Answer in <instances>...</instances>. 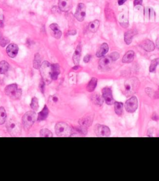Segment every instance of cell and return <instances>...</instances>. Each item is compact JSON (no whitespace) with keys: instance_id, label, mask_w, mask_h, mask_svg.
I'll return each instance as SVG.
<instances>
[{"instance_id":"bcb514c9","label":"cell","mask_w":159,"mask_h":181,"mask_svg":"<svg viewBox=\"0 0 159 181\" xmlns=\"http://www.w3.org/2000/svg\"><path fill=\"white\" fill-rule=\"evenodd\" d=\"M156 45H157V48L159 49V37L157 38V39L156 41Z\"/></svg>"},{"instance_id":"8992f818","label":"cell","mask_w":159,"mask_h":181,"mask_svg":"<svg viewBox=\"0 0 159 181\" xmlns=\"http://www.w3.org/2000/svg\"><path fill=\"white\" fill-rule=\"evenodd\" d=\"M4 92L6 95L13 99H19L22 95V90L17 88L16 84H11L7 86Z\"/></svg>"},{"instance_id":"4fadbf2b","label":"cell","mask_w":159,"mask_h":181,"mask_svg":"<svg viewBox=\"0 0 159 181\" xmlns=\"http://www.w3.org/2000/svg\"><path fill=\"white\" fill-rule=\"evenodd\" d=\"M18 49L19 48L17 45L11 43V44H10L7 47L6 52L9 56L11 58H14L17 56V53H18Z\"/></svg>"},{"instance_id":"8d00e7d4","label":"cell","mask_w":159,"mask_h":181,"mask_svg":"<svg viewBox=\"0 0 159 181\" xmlns=\"http://www.w3.org/2000/svg\"><path fill=\"white\" fill-rule=\"evenodd\" d=\"M110 57L112 59V61H116L119 58V54L118 52H113L110 55Z\"/></svg>"},{"instance_id":"83f0119b","label":"cell","mask_w":159,"mask_h":181,"mask_svg":"<svg viewBox=\"0 0 159 181\" xmlns=\"http://www.w3.org/2000/svg\"><path fill=\"white\" fill-rule=\"evenodd\" d=\"M123 104L120 102H114V111L118 115H121L122 113Z\"/></svg>"},{"instance_id":"cb8c5ba5","label":"cell","mask_w":159,"mask_h":181,"mask_svg":"<svg viewBox=\"0 0 159 181\" xmlns=\"http://www.w3.org/2000/svg\"><path fill=\"white\" fill-rule=\"evenodd\" d=\"M60 73V66L58 64H52V80H56L58 78V76Z\"/></svg>"},{"instance_id":"8fae6325","label":"cell","mask_w":159,"mask_h":181,"mask_svg":"<svg viewBox=\"0 0 159 181\" xmlns=\"http://www.w3.org/2000/svg\"><path fill=\"white\" fill-rule=\"evenodd\" d=\"M102 94L103 98L105 101L106 103L108 105H112L114 101L112 95L111 89L108 87H106L103 89Z\"/></svg>"},{"instance_id":"e575fe53","label":"cell","mask_w":159,"mask_h":181,"mask_svg":"<svg viewBox=\"0 0 159 181\" xmlns=\"http://www.w3.org/2000/svg\"><path fill=\"white\" fill-rule=\"evenodd\" d=\"M106 13V18H108V20H114V14L112 10L110 9H106L105 11Z\"/></svg>"},{"instance_id":"7c38bea8","label":"cell","mask_w":159,"mask_h":181,"mask_svg":"<svg viewBox=\"0 0 159 181\" xmlns=\"http://www.w3.org/2000/svg\"><path fill=\"white\" fill-rule=\"evenodd\" d=\"M73 6L72 0H59L58 8L62 11L67 12L71 10Z\"/></svg>"},{"instance_id":"e0dca14e","label":"cell","mask_w":159,"mask_h":181,"mask_svg":"<svg viewBox=\"0 0 159 181\" xmlns=\"http://www.w3.org/2000/svg\"><path fill=\"white\" fill-rule=\"evenodd\" d=\"M137 33L135 30H130L126 31L124 34V41L128 45H130L132 42V38Z\"/></svg>"},{"instance_id":"277c9868","label":"cell","mask_w":159,"mask_h":181,"mask_svg":"<svg viewBox=\"0 0 159 181\" xmlns=\"http://www.w3.org/2000/svg\"><path fill=\"white\" fill-rule=\"evenodd\" d=\"M37 119V114L34 111H28L23 116L22 119V123L23 127L26 130L31 129L34 123Z\"/></svg>"},{"instance_id":"d4e9b609","label":"cell","mask_w":159,"mask_h":181,"mask_svg":"<svg viewBox=\"0 0 159 181\" xmlns=\"http://www.w3.org/2000/svg\"><path fill=\"white\" fill-rule=\"evenodd\" d=\"M119 23L121 24V26L122 27L124 28H127L129 27V22H128V20L127 16L125 14H121L120 16H119Z\"/></svg>"},{"instance_id":"7a4b0ae2","label":"cell","mask_w":159,"mask_h":181,"mask_svg":"<svg viewBox=\"0 0 159 181\" xmlns=\"http://www.w3.org/2000/svg\"><path fill=\"white\" fill-rule=\"evenodd\" d=\"M8 131L12 136H18L21 133V127L20 124L14 118H10L6 123Z\"/></svg>"},{"instance_id":"ffe728a7","label":"cell","mask_w":159,"mask_h":181,"mask_svg":"<svg viewBox=\"0 0 159 181\" xmlns=\"http://www.w3.org/2000/svg\"><path fill=\"white\" fill-rule=\"evenodd\" d=\"M81 54H82V48L80 45H78L76 47L73 56V61L75 66L79 64L80 59V57H81Z\"/></svg>"},{"instance_id":"d6986e66","label":"cell","mask_w":159,"mask_h":181,"mask_svg":"<svg viewBox=\"0 0 159 181\" xmlns=\"http://www.w3.org/2000/svg\"><path fill=\"white\" fill-rule=\"evenodd\" d=\"M144 15L145 18L150 21L154 20L155 18V13L151 7H146L145 8Z\"/></svg>"},{"instance_id":"6da1fadb","label":"cell","mask_w":159,"mask_h":181,"mask_svg":"<svg viewBox=\"0 0 159 181\" xmlns=\"http://www.w3.org/2000/svg\"><path fill=\"white\" fill-rule=\"evenodd\" d=\"M40 71L42 80L45 83H50L52 80V64L48 61H44L40 65Z\"/></svg>"},{"instance_id":"603a6c76","label":"cell","mask_w":159,"mask_h":181,"mask_svg":"<svg viewBox=\"0 0 159 181\" xmlns=\"http://www.w3.org/2000/svg\"><path fill=\"white\" fill-rule=\"evenodd\" d=\"M100 27V21L98 20H94L91 22L88 26V30L92 33H96L98 31Z\"/></svg>"},{"instance_id":"ba28073f","label":"cell","mask_w":159,"mask_h":181,"mask_svg":"<svg viewBox=\"0 0 159 181\" xmlns=\"http://www.w3.org/2000/svg\"><path fill=\"white\" fill-rule=\"evenodd\" d=\"M138 107V101L136 96H132L128 99L125 104V108L129 113H134Z\"/></svg>"},{"instance_id":"2e32d148","label":"cell","mask_w":159,"mask_h":181,"mask_svg":"<svg viewBox=\"0 0 159 181\" xmlns=\"http://www.w3.org/2000/svg\"><path fill=\"white\" fill-rule=\"evenodd\" d=\"M141 47L147 52H151L155 49V45L154 42L150 39H146L141 43Z\"/></svg>"},{"instance_id":"484cf974","label":"cell","mask_w":159,"mask_h":181,"mask_svg":"<svg viewBox=\"0 0 159 181\" xmlns=\"http://www.w3.org/2000/svg\"><path fill=\"white\" fill-rule=\"evenodd\" d=\"M41 65V57L39 54L37 53L34 56V59L33 61V67L36 70H39Z\"/></svg>"},{"instance_id":"d590c367","label":"cell","mask_w":159,"mask_h":181,"mask_svg":"<svg viewBox=\"0 0 159 181\" xmlns=\"http://www.w3.org/2000/svg\"><path fill=\"white\" fill-rule=\"evenodd\" d=\"M9 42H10V40L8 39V38L0 36V45L2 47H4L5 46H6L8 44H9Z\"/></svg>"},{"instance_id":"3957f363","label":"cell","mask_w":159,"mask_h":181,"mask_svg":"<svg viewBox=\"0 0 159 181\" xmlns=\"http://www.w3.org/2000/svg\"><path fill=\"white\" fill-rule=\"evenodd\" d=\"M139 84L138 79L136 77H132L126 80L124 83V93L126 95L129 96L135 93L139 88Z\"/></svg>"},{"instance_id":"7bdbcfd3","label":"cell","mask_w":159,"mask_h":181,"mask_svg":"<svg viewBox=\"0 0 159 181\" xmlns=\"http://www.w3.org/2000/svg\"><path fill=\"white\" fill-rule=\"evenodd\" d=\"M154 98L155 99H159V88H158V89L156 92H154Z\"/></svg>"},{"instance_id":"44dd1931","label":"cell","mask_w":159,"mask_h":181,"mask_svg":"<svg viewBox=\"0 0 159 181\" xmlns=\"http://www.w3.org/2000/svg\"><path fill=\"white\" fill-rule=\"evenodd\" d=\"M134 58V52L133 51H129L122 58V63H130L133 61Z\"/></svg>"},{"instance_id":"52a82bcc","label":"cell","mask_w":159,"mask_h":181,"mask_svg":"<svg viewBox=\"0 0 159 181\" xmlns=\"http://www.w3.org/2000/svg\"><path fill=\"white\" fill-rule=\"evenodd\" d=\"M94 129L95 134L98 137H108L111 134L110 128L106 126L97 124Z\"/></svg>"},{"instance_id":"7dc6e473","label":"cell","mask_w":159,"mask_h":181,"mask_svg":"<svg viewBox=\"0 0 159 181\" xmlns=\"http://www.w3.org/2000/svg\"><path fill=\"white\" fill-rule=\"evenodd\" d=\"M78 67H78V65H77V66H75V67H73V70H78Z\"/></svg>"},{"instance_id":"4dcf8cb0","label":"cell","mask_w":159,"mask_h":181,"mask_svg":"<svg viewBox=\"0 0 159 181\" xmlns=\"http://www.w3.org/2000/svg\"><path fill=\"white\" fill-rule=\"evenodd\" d=\"M40 136L44 137H51L53 136L52 133L47 129H42L40 131Z\"/></svg>"},{"instance_id":"60d3db41","label":"cell","mask_w":159,"mask_h":181,"mask_svg":"<svg viewBox=\"0 0 159 181\" xmlns=\"http://www.w3.org/2000/svg\"><path fill=\"white\" fill-rule=\"evenodd\" d=\"M142 0H134V6L140 5H142Z\"/></svg>"},{"instance_id":"1f68e13d","label":"cell","mask_w":159,"mask_h":181,"mask_svg":"<svg viewBox=\"0 0 159 181\" xmlns=\"http://www.w3.org/2000/svg\"><path fill=\"white\" fill-rule=\"evenodd\" d=\"M31 107L34 111H38L39 109V102L37 98L34 97L31 103Z\"/></svg>"},{"instance_id":"d6a6232c","label":"cell","mask_w":159,"mask_h":181,"mask_svg":"<svg viewBox=\"0 0 159 181\" xmlns=\"http://www.w3.org/2000/svg\"><path fill=\"white\" fill-rule=\"evenodd\" d=\"M158 64H159V58L154 59L153 61L151 62V66H150V68H149L150 72L155 71V69H156L157 66H158Z\"/></svg>"},{"instance_id":"5bb4252c","label":"cell","mask_w":159,"mask_h":181,"mask_svg":"<svg viewBox=\"0 0 159 181\" xmlns=\"http://www.w3.org/2000/svg\"><path fill=\"white\" fill-rule=\"evenodd\" d=\"M93 117L92 115L86 114L79 120V124L85 127H89L93 123Z\"/></svg>"},{"instance_id":"f1b7e54d","label":"cell","mask_w":159,"mask_h":181,"mask_svg":"<svg viewBox=\"0 0 159 181\" xmlns=\"http://www.w3.org/2000/svg\"><path fill=\"white\" fill-rule=\"evenodd\" d=\"M9 69V64L6 61L0 62V74H5Z\"/></svg>"},{"instance_id":"f546056e","label":"cell","mask_w":159,"mask_h":181,"mask_svg":"<svg viewBox=\"0 0 159 181\" xmlns=\"http://www.w3.org/2000/svg\"><path fill=\"white\" fill-rule=\"evenodd\" d=\"M6 119V113L4 108H0V125L3 124Z\"/></svg>"},{"instance_id":"4316f807","label":"cell","mask_w":159,"mask_h":181,"mask_svg":"<svg viewBox=\"0 0 159 181\" xmlns=\"http://www.w3.org/2000/svg\"><path fill=\"white\" fill-rule=\"evenodd\" d=\"M97 83H98V80L96 78H95V77H93V78H92V80H90V81L89 82V83H88L87 86V91L89 92H93L96 87Z\"/></svg>"},{"instance_id":"b9f144b4","label":"cell","mask_w":159,"mask_h":181,"mask_svg":"<svg viewBox=\"0 0 159 181\" xmlns=\"http://www.w3.org/2000/svg\"><path fill=\"white\" fill-rule=\"evenodd\" d=\"M50 101H52L53 102H56L58 101V98L57 96H52L50 97Z\"/></svg>"},{"instance_id":"5b68a950","label":"cell","mask_w":159,"mask_h":181,"mask_svg":"<svg viewBox=\"0 0 159 181\" xmlns=\"http://www.w3.org/2000/svg\"><path fill=\"white\" fill-rule=\"evenodd\" d=\"M55 130L56 134L59 137H69L72 134L71 127L63 122L58 123L55 127Z\"/></svg>"},{"instance_id":"ab89813d","label":"cell","mask_w":159,"mask_h":181,"mask_svg":"<svg viewBox=\"0 0 159 181\" xmlns=\"http://www.w3.org/2000/svg\"><path fill=\"white\" fill-rule=\"evenodd\" d=\"M91 58H92V56H91L90 55H86V56L84 57V58H83V61H84V62H85V63H88V62L90 61V60Z\"/></svg>"},{"instance_id":"30bf717a","label":"cell","mask_w":159,"mask_h":181,"mask_svg":"<svg viewBox=\"0 0 159 181\" xmlns=\"http://www.w3.org/2000/svg\"><path fill=\"white\" fill-rule=\"evenodd\" d=\"M86 16V6L83 3H79L75 13V18L78 21H83Z\"/></svg>"},{"instance_id":"ac0fdd59","label":"cell","mask_w":159,"mask_h":181,"mask_svg":"<svg viewBox=\"0 0 159 181\" xmlns=\"http://www.w3.org/2000/svg\"><path fill=\"white\" fill-rule=\"evenodd\" d=\"M109 50V46L107 43H103L101 45V46L100 47L99 49L97 51L96 53V57L98 58H101L104 56L108 52Z\"/></svg>"},{"instance_id":"f6af8a7d","label":"cell","mask_w":159,"mask_h":181,"mask_svg":"<svg viewBox=\"0 0 159 181\" xmlns=\"http://www.w3.org/2000/svg\"><path fill=\"white\" fill-rule=\"evenodd\" d=\"M68 34H70V35H75V34H76V31L74 30V31H70L68 32Z\"/></svg>"},{"instance_id":"9c48e42d","label":"cell","mask_w":159,"mask_h":181,"mask_svg":"<svg viewBox=\"0 0 159 181\" xmlns=\"http://www.w3.org/2000/svg\"><path fill=\"white\" fill-rule=\"evenodd\" d=\"M112 61V59L110 55L107 56H104L100 60L98 63L99 69L101 71H106L109 70L111 66Z\"/></svg>"},{"instance_id":"f35d334b","label":"cell","mask_w":159,"mask_h":181,"mask_svg":"<svg viewBox=\"0 0 159 181\" xmlns=\"http://www.w3.org/2000/svg\"><path fill=\"white\" fill-rule=\"evenodd\" d=\"M39 87H40V89L42 92L44 93V87H45V82L44 81V80H43L42 79V80L40 81Z\"/></svg>"},{"instance_id":"7402d4cb","label":"cell","mask_w":159,"mask_h":181,"mask_svg":"<svg viewBox=\"0 0 159 181\" xmlns=\"http://www.w3.org/2000/svg\"><path fill=\"white\" fill-rule=\"evenodd\" d=\"M49 113V111L48 108L47 107V106H44V108H43V109L40 112V113L38 114V119L39 121H41V120H46V118L48 116Z\"/></svg>"},{"instance_id":"74e56055","label":"cell","mask_w":159,"mask_h":181,"mask_svg":"<svg viewBox=\"0 0 159 181\" xmlns=\"http://www.w3.org/2000/svg\"><path fill=\"white\" fill-rule=\"evenodd\" d=\"M146 92L150 96H152V95H154V92L151 88H146Z\"/></svg>"},{"instance_id":"9a60e30c","label":"cell","mask_w":159,"mask_h":181,"mask_svg":"<svg viewBox=\"0 0 159 181\" xmlns=\"http://www.w3.org/2000/svg\"><path fill=\"white\" fill-rule=\"evenodd\" d=\"M49 28L51 30L52 35L56 39H60L62 36V32L60 31V27L56 23H52L49 26Z\"/></svg>"},{"instance_id":"836d02e7","label":"cell","mask_w":159,"mask_h":181,"mask_svg":"<svg viewBox=\"0 0 159 181\" xmlns=\"http://www.w3.org/2000/svg\"><path fill=\"white\" fill-rule=\"evenodd\" d=\"M93 101L96 105H101L103 103V99L101 96H100L99 94H96L93 97Z\"/></svg>"},{"instance_id":"ee69618b","label":"cell","mask_w":159,"mask_h":181,"mask_svg":"<svg viewBox=\"0 0 159 181\" xmlns=\"http://www.w3.org/2000/svg\"><path fill=\"white\" fill-rule=\"evenodd\" d=\"M126 1H127V0H119L118 4H119V5H123L124 3Z\"/></svg>"}]
</instances>
